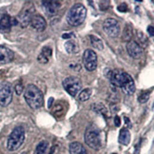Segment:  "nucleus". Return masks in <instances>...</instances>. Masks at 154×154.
<instances>
[{"instance_id":"f257e3e1","label":"nucleus","mask_w":154,"mask_h":154,"mask_svg":"<svg viewBox=\"0 0 154 154\" xmlns=\"http://www.w3.org/2000/svg\"><path fill=\"white\" fill-rule=\"evenodd\" d=\"M109 79L111 81V85H113L116 88H121L124 93L127 95H132L135 92L136 87L132 77L123 70H113L110 74Z\"/></svg>"},{"instance_id":"f03ea898","label":"nucleus","mask_w":154,"mask_h":154,"mask_svg":"<svg viewBox=\"0 0 154 154\" xmlns=\"http://www.w3.org/2000/svg\"><path fill=\"white\" fill-rule=\"evenodd\" d=\"M24 98L29 106L32 109H40L44 104L43 92L40 91V88L32 84L28 85V87L25 88Z\"/></svg>"},{"instance_id":"7ed1b4c3","label":"nucleus","mask_w":154,"mask_h":154,"mask_svg":"<svg viewBox=\"0 0 154 154\" xmlns=\"http://www.w3.org/2000/svg\"><path fill=\"white\" fill-rule=\"evenodd\" d=\"M85 142L92 149L98 150L102 146L101 130L95 124H90L85 131Z\"/></svg>"},{"instance_id":"20e7f679","label":"nucleus","mask_w":154,"mask_h":154,"mask_svg":"<svg viewBox=\"0 0 154 154\" xmlns=\"http://www.w3.org/2000/svg\"><path fill=\"white\" fill-rule=\"evenodd\" d=\"M86 16H87L86 7L81 3H76L69 9L67 15V21L70 26L77 27L80 26L85 21Z\"/></svg>"},{"instance_id":"39448f33","label":"nucleus","mask_w":154,"mask_h":154,"mask_svg":"<svg viewBox=\"0 0 154 154\" xmlns=\"http://www.w3.org/2000/svg\"><path fill=\"white\" fill-rule=\"evenodd\" d=\"M25 141V130L23 127H16L13 129V131L10 134L7 147L10 151H15L23 145Z\"/></svg>"},{"instance_id":"423d86ee","label":"nucleus","mask_w":154,"mask_h":154,"mask_svg":"<svg viewBox=\"0 0 154 154\" xmlns=\"http://www.w3.org/2000/svg\"><path fill=\"white\" fill-rule=\"evenodd\" d=\"M63 87L70 96H76L82 88V82L76 76H69L63 80Z\"/></svg>"},{"instance_id":"0eeeda50","label":"nucleus","mask_w":154,"mask_h":154,"mask_svg":"<svg viewBox=\"0 0 154 154\" xmlns=\"http://www.w3.org/2000/svg\"><path fill=\"white\" fill-rule=\"evenodd\" d=\"M13 101V87L7 81L0 83V106H7Z\"/></svg>"},{"instance_id":"6e6552de","label":"nucleus","mask_w":154,"mask_h":154,"mask_svg":"<svg viewBox=\"0 0 154 154\" xmlns=\"http://www.w3.org/2000/svg\"><path fill=\"white\" fill-rule=\"evenodd\" d=\"M83 63H84L85 68L88 72H93L97 68V55L96 52L88 49L85 51L84 55H83Z\"/></svg>"},{"instance_id":"1a4fd4ad","label":"nucleus","mask_w":154,"mask_h":154,"mask_svg":"<svg viewBox=\"0 0 154 154\" xmlns=\"http://www.w3.org/2000/svg\"><path fill=\"white\" fill-rule=\"evenodd\" d=\"M103 29L109 36L117 37L120 34V24L114 18H108L104 22Z\"/></svg>"},{"instance_id":"9d476101","label":"nucleus","mask_w":154,"mask_h":154,"mask_svg":"<svg viewBox=\"0 0 154 154\" xmlns=\"http://www.w3.org/2000/svg\"><path fill=\"white\" fill-rule=\"evenodd\" d=\"M34 13H35V9L32 5L28 6V7H26L20 13V14L18 15V20H17V22L19 23L20 26L23 29L28 27L31 24L32 17L34 16Z\"/></svg>"},{"instance_id":"9b49d317","label":"nucleus","mask_w":154,"mask_h":154,"mask_svg":"<svg viewBox=\"0 0 154 154\" xmlns=\"http://www.w3.org/2000/svg\"><path fill=\"white\" fill-rule=\"evenodd\" d=\"M128 53L134 59H139L143 54V48L134 40H131L127 44Z\"/></svg>"},{"instance_id":"f8f14e48","label":"nucleus","mask_w":154,"mask_h":154,"mask_svg":"<svg viewBox=\"0 0 154 154\" xmlns=\"http://www.w3.org/2000/svg\"><path fill=\"white\" fill-rule=\"evenodd\" d=\"M32 28L37 32H44L47 28V22L45 18L40 14H34L31 21Z\"/></svg>"},{"instance_id":"ddd939ff","label":"nucleus","mask_w":154,"mask_h":154,"mask_svg":"<svg viewBox=\"0 0 154 154\" xmlns=\"http://www.w3.org/2000/svg\"><path fill=\"white\" fill-rule=\"evenodd\" d=\"M14 51L6 48V47L0 46V64H8L14 60Z\"/></svg>"},{"instance_id":"4468645a","label":"nucleus","mask_w":154,"mask_h":154,"mask_svg":"<svg viewBox=\"0 0 154 154\" xmlns=\"http://www.w3.org/2000/svg\"><path fill=\"white\" fill-rule=\"evenodd\" d=\"M42 5L46 8L47 14L50 16L56 14L58 10L61 7V3L58 1H42Z\"/></svg>"},{"instance_id":"2eb2a0df","label":"nucleus","mask_w":154,"mask_h":154,"mask_svg":"<svg viewBox=\"0 0 154 154\" xmlns=\"http://www.w3.org/2000/svg\"><path fill=\"white\" fill-rule=\"evenodd\" d=\"M13 26V18L9 14H4L0 18V32H9Z\"/></svg>"},{"instance_id":"dca6fc26","label":"nucleus","mask_w":154,"mask_h":154,"mask_svg":"<svg viewBox=\"0 0 154 154\" xmlns=\"http://www.w3.org/2000/svg\"><path fill=\"white\" fill-rule=\"evenodd\" d=\"M51 54H52V50L50 47H44L42 49V51H41V53L37 57V60L41 64H47L49 62Z\"/></svg>"},{"instance_id":"f3484780","label":"nucleus","mask_w":154,"mask_h":154,"mask_svg":"<svg viewBox=\"0 0 154 154\" xmlns=\"http://www.w3.org/2000/svg\"><path fill=\"white\" fill-rule=\"evenodd\" d=\"M69 153L70 154H88L87 149L79 142H72L69 144Z\"/></svg>"},{"instance_id":"a211bd4d","label":"nucleus","mask_w":154,"mask_h":154,"mask_svg":"<svg viewBox=\"0 0 154 154\" xmlns=\"http://www.w3.org/2000/svg\"><path fill=\"white\" fill-rule=\"evenodd\" d=\"M119 143L122 144L123 146H128L130 142V133H129V130L126 128H124L120 130V133H119Z\"/></svg>"},{"instance_id":"6ab92c4d","label":"nucleus","mask_w":154,"mask_h":154,"mask_svg":"<svg viewBox=\"0 0 154 154\" xmlns=\"http://www.w3.org/2000/svg\"><path fill=\"white\" fill-rule=\"evenodd\" d=\"M133 37V29H132V27L130 25H126L125 26V29H124L123 31V34H122V40L124 42H129V41H131Z\"/></svg>"},{"instance_id":"aec40b11","label":"nucleus","mask_w":154,"mask_h":154,"mask_svg":"<svg viewBox=\"0 0 154 154\" xmlns=\"http://www.w3.org/2000/svg\"><path fill=\"white\" fill-rule=\"evenodd\" d=\"M65 49L69 53H77L79 51V47L75 41L69 40L65 43Z\"/></svg>"},{"instance_id":"412c9836","label":"nucleus","mask_w":154,"mask_h":154,"mask_svg":"<svg viewBox=\"0 0 154 154\" xmlns=\"http://www.w3.org/2000/svg\"><path fill=\"white\" fill-rule=\"evenodd\" d=\"M90 40H91V44L93 48H95L98 51H103L104 50V44L103 41L98 38L95 35H90Z\"/></svg>"},{"instance_id":"4be33fe9","label":"nucleus","mask_w":154,"mask_h":154,"mask_svg":"<svg viewBox=\"0 0 154 154\" xmlns=\"http://www.w3.org/2000/svg\"><path fill=\"white\" fill-rule=\"evenodd\" d=\"M65 113H66V111H65L63 106L57 103L54 106V109H53V115H54V117L56 119H60V118H62L65 115Z\"/></svg>"},{"instance_id":"5701e85b","label":"nucleus","mask_w":154,"mask_h":154,"mask_svg":"<svg viewBox=\"0 0 154 154\" xmlns=\"http://www.w3.org/2000/svg\"><path fill=\"white\" fill-rule=\"evenodd\" d=\"M49 147V143L47 141H41L35 149L34 154H45Z\"/></svg>"},{"instance_id":"b1692460","label":"nucleus","mask_w":154,"mask_h":154,"mask_svg":"<svg viewBox=\"0 0 154 154\" xmlns=\"http://www.w3.org/2000/svg\"><path fill=\"white\" fill-rule=\"evenodd\" d=\"M92 109H93L94 111L97 112V113H100V114L105 116V117H108L109 111H108V109H106V106H103L102 104H94L92 106Z\"/></svg>"},{"instance_id":"393cba45","label":"nucleus","mask_w":154,"mask_h":154,"mask_svg":"<svg viewBox=\"0 0 154 154\" xmlns=\"http://www.w3.org/2000/svg\"><path fill=\"white\" fill-rule=\"evenodd\" d=\"M91 96V88H85L78 95V100L81 102H85L87 100H88Z\"/></svg>"},{"instance_id":"a878e982","label":"nucleus","mask_w":154,"mask_h":154,"mask_svg":"<svg viewBox=\"0 0 154 154\" xmlns=\"http://www.w3.org/2000/svg\"><path fill=\"white\" fill-rule=\"evenodd\" d=\"M150 92L151 91H141V93L139 94V96H138V101L140 103H146L147 102V100L149 99V96H150Z\"/></svg>"},{"instance_id":"bb28decb","label":"nucleus","mask_w":154,"mask_h":154,"mask_svg":"<svg viewBox=\"0 0 154 154\" xmlns=\"http://www.w3.org/2000/svg\"><path fill=\"white\" fill-rule=\"evenodd\" d=\"M137 39L139 41V45H143V47H146L147 45V38L146 37V35L143 33V32H141L140 31H137ZM142 47V48H143Z\"/></svg>"},{"instance_id":"cd10ccee","label":"nucleus","mask_w":154,"mask_h":154,"mask_svg":"<svg viewBox=\"0 0 154 154\" xmlns=\"http://www.w3.org/2000/svg\"><path fill=\"white\" fill-rule=\"evenodd\" d=\"M14 91H15V93L17 95H21L24 91V86H23L21 83H18V84H16L15 87H14Z\"/></svg>"},{"instance_id":"c85d7f7f","label":"nucleus","mask_w":154,"mask_h":154,"mask_svg":"<svg viewBox=\"0 0 154 154\" xmlns=\"http://www.w3.org/2000/svg\"><path fill=\"white\" fill-rule=\"evenodd\" d=\"M99 4V7L101 9V11H106L109 8V1H101Z\"/></svg>"},{"instance_id":"c756f323","label":"nucleus","mask_w":154,"mask_h":154,"mask_svg":"<svg viewBox=\"0 0 154 154\" xmlns=\"http://www.w3.org/2000/svg\"><path fill=\"white\" fill-rule=\"evenodd\" d=\"M118 11H120V13H126V11H128V5L126 3H122L120 4L119 6H118Z\"/></svg>"},{"instance_id":"7c9ffc66","label":"nucleus","mask_w":154,"mask_h":154,"mask_svg":"<svg viewBox=\"0 0 154 154\" xmlns=\"http://www.w3.org/2000/svg\"><path fill=\"white\" fill-rule=\"evenodd\" d=\"M147 32H149L150 37H153L154 36V28L152 26H149L147 27Z\"/></svg>"},{"instance_id":"2f4dec72","label":"nucleus","mask_w":154,"mask_h":154,"mask_svg":"<svg viewBox=\"0 0 154 154\" xmlns=\"http://www.w3.org/2000/svg\"><path fill=\"white\" fill-rule=\"evenodd\" d=\"M114 125L116 127H120V125H121V119H120V117L117 115L114 118Z\"/></svg>"},{"instance_id":"473e14b6","label":"nucleus","mask_w":154,"mask_h":154,"mask_svg":"<svg viewBox=\"0 0 154 154\" xmlns=\"http://www.w3.org/2000/svg\"><path fill=\"white\" fill-rule=\"evenodd\" d=\"M72 35H73V33H65V34H63V38L64 39H69V38H70V37H72Z\"/></svg>"},{"instance_id":"72a5a7b5","label":"nucleus","mask_w":154,"mask_h":154,"mask_svg":"<svg viewBox=\"0 0 154 154\" xmlns=\"http://www.w3.org/2000/svg\"><path fill=\"white\" fill-rule=\"evenodd\" d=\"M140 145H141V143L139 142V143L137 144V146H136V152H135V154H139V151H140Z\"/></svg>"},{"instance_id":"f704fd0d","label":"nucleus","mask_w":154,"mask_h":154,"mask_svg":"<svg viewBox=\"0 0 154 154\" xmlns=\"http://www.w3.org/2000/svg\"><path fill=\"white\" fill-rule=\"evenodd\" d=\"M52 101H53V99L52 98H51L50 100H49V108L51 109V103H52Z\"/></svg>"},{"instance_id":"c9c22d12","label":"nucleus","mask_w":154,"mask_h":154,"mask_svg":"<svg viewBox=\"0 0 154 154\" xmlns=\"http://www.w3.org/2000/svg\"><path fill=\"white\" fill-rule=\"evenodd\" d=\"M22 154H27V153H26V152H23Z\"/></svg>"},{"instance_id":"e433bc0d","label":"nucleus","mask_w":154,"mask_h":154,"mask_svg":"<svg viewBox=\"0 0 154 154\" xmlns=\"http://www.w3.org/2000/svg\"><path fill=\"white\" fill-rule=\"evenodd\" d=\"M127 154H129V153H127Z\"/></svg>"}]
</instances>
